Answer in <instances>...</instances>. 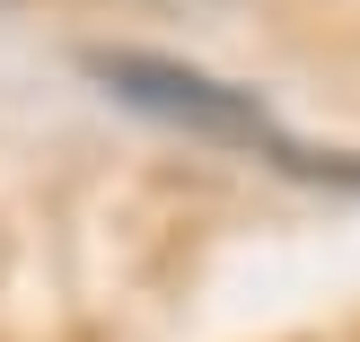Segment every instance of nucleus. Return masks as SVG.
<instances>
[{
	"label": "nucleus",
	"mask_w": 360,
	"mask_h": 342,
	"mask_svg": "<svg viewBox=\"0 0 360 342\" xmlns=\"http://www.w3.org/2000/svg\"><path fill=\"white\" fill-rule=\"evenodd\" d=\"M0 9H18V0H0Z\"/></svg>",
	"instance_id": "f03ea898"
},
{
	"label": "nucleus",
	"mask_w": 360,
	"mask_h": 342,
	"mask_svg": "<svg viewBox=\"0 0 360 342\" xmlns=\"http://www.w3.org/2000/svg\"><path fill=\"white\" fill-rule=\"evenodd\" d=\"M79 70L105 88V97L141 105V114H158V123H185V132H202V140H238V150L273 158V167L299 176V185H352V193H360V158L290 140L273 114H264L255 88H229V79H211V70L167 62V53H115V44H88Z\"/></svg>",
	"instance_id": "f257e3e1"
}]
</instances>
